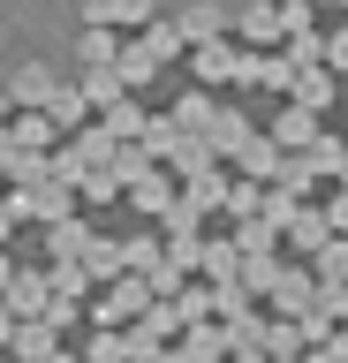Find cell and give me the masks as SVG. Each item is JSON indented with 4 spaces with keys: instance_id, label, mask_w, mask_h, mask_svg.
Wrapping results in <instances>:
<instances>
[{
    "instance_id": "52a82bcc",
    "label": "cell",
    "mask_w": 348,
    "mask_h": 363,
    "mask_svg": "<svg viewBox=\"0 0 348 363\" xmlns=\"http://www.w3.org/2000/svg\"><path fill=\"white\" fill-rule=\"evenodd\" d=\"M325 99H333V84H325V61H318V68H296V106H303V113H318Z\"/></svg>"
},
{
    "instance_id": "5b68a950",
    "label": "cell",
    "mask_w": 348,
    "mask_h": 363,
    "mask_svg": "<svg viewBox=\"0 0 348 363\" xmlns=\"http://www.w3.org/2000/svg\"><path fill=\"white\" fill-rule=\"evenodd\" d=\"M220 23H228V16H220L212 0H197V8H182V23H174V30H182V38H197V45H212V38H220Z\"/></svg>"
},
{
    "instance_id": "2e32d148",
    "label": "cell",
    "mask_w": 348,
    "mask_h": 363,
    "mask_svg": "<svg viewBox=\"0 0 348 363\" xmlns=\"http://www.w3.org/2000/svg\"><path fill=\"white\" fill-rule=\"evenodd\" d=\"M144 288H114V303H99V318H121V311H137Z\"/></svg>"
},
{
    "instance_id": "ffe728a7",
    "label": "cell",
    "mask_w": 348,
    "mask_h": 363,
    "mask_svg": "<svg viewBox=\"0 0 348 363\" xmlns=\"http://www.w3.org/2000/svg\"><path fill=\"white\" fill-rule=\"evenodd\" d=\"M0 288H8V257H0Z\"/></svg>"
},
{
    "instance_id": "277c9868",
    "label": "cell",
    "mask_w": 348,
    "mask_h": 363,
    "mask_svg": "<svg viewBox=\"0 0 348 363\" xmlns=\"http://www.w3.org/2000/svg\"><path fill=\"white\" fill-rule=\"evenodd\" d=\"M288 23H280V0H257V8H242V38H257V45H273Z\"/></svg>"
},
{
    "instance_id": "4fadbf2b",
    "label": "cell",
    "mask_w": 348,
    "mask_h": 363,
    "mask_svg": "<svg viewBox=\"0 0 348 363\" xmlns=\"http://www.w3.org/2000/svg\"><path fill=\"white\" fill-rule=\"evenodd\" d=\"M137 204H144V212H159V204H167V182L152 174V167H144V174H137Z\"/></svg>"
},
{
    "instance_id": "ac0fdd59",
    "label": "cell",
    "mask_w": 348,
    "mask_h": 363,
    "mask_svg": "<svg viewBox=\"0 0 348 363\" xmlns=\"http://www.w3.org/2000/svg\"><path fill=\"white\" fill-rule=\"evenodd\" d=\"M8 333H16V311H0V340H8Z\"/></svg>"
},
{
    "instance_id": "8fae6325",
    "label": "cell",
    "mask_w": 348,
    "mask_h": 363,
    "mask_svg": "<svg viewBox=\"0 0 348 363\" xmlns=\"http://www.w3.org/2000/svg\"><path fill=\"white\" fill-rule=\"evenodd\" d=\"M280 144H310V113H303V106H288V113H280Z\"/></svg>"
},
{
    "instance_id": "6da1fadb",
    "label": "cell",
    "mask_w": 348,
    "mask_h": 363,
    "mask_svg": "<svg viewBox=\"0 0 348 363\" xmlns=\"http://www.w3.org/2000/svg\"><path fill=\"white\" fill-rule=\"evenodd\" d=\"M152 16H159V0H91V23H106V30H152Z\"/></svg>"
},
{
    "instance_id": "5bb4252c",
    "label": "cell",
    "mask_w": 348,
    "mask_h": 363,
    "mask_svg": "<svg viewBox=\"0 0 348 363\" xmlns=\"http://www.w3.org/2000/svg\"><path fill=\"white\" fill-rule=\"evenodd\" d=\"M46 136H53L46 113H23V121H16V144H46Z\"/></svg>"
},
{
    "instance_id": "9c48e42d",
    "label": "cell",
    "mask_w": 348,
    "mask_h": 363,
    "mask_svg": "<svg viewBox=\"0 0 348 363\" xmlns=\"http://www.w3.org/2000/svg\"><path fill=\"white\" fill-rule=\"evenodd\" d=\"M8 311H16V318L46 311V288H38V280H16V288H8Z\"/></svg>"
},
{
    "instance_id": "3957f363",
    "label": "cell",
    "mask_w": 348,
    "mask_h": 363,
    "mask_svg": "<svg viewBox=\"0 0 348 363\" xmlns=\"http://www.w3.org/2000/svg\"><path fill=\"white\" fill-rule=\"evenodd\" d=\"M197 76H205V84H228V76H242V53H235V45H197Z\"/></svg>"
},
{
    "instance_id": "9a60e30c",
    "label": "cell",
    "mask_w": 348,
    "mask_h": 363,
    "mask_svg": "<svg viewBox=\"0 0 348 363\" xmlns=\"http://www.w3.org/2000/svg\"><path fill=\"white\" fill-rule=\"evenodd\" d=\"M16 348H23V356H46V363H53V333H46V325H30V333H16Z\"/></svg>"
},
{
    "instance_id": "d6986e66",
    "label": "cell",
    "mask_w": 348,
    "mask_h": 363,
    "mask_svg": "<svg viewBox=\"0 0 348 363\" xmlns=\"http://www.w3.org/2000/svg\"><path fill=\"white\" fill-rule=\"evenodd\" d=\"M333 227H348V197H341V204H333Z\"/></svg>"
},
{
    "instance_id": "30bf717a",
    "label": "cell",
    "mask_w": 348,
    "mask_h": 363,
    "mask_svg": "<svg viewBox=\"0 0 348 363\" xmlns=\"http://www.w3.org/2000/svg\"><path fill=\"white\" fill-rule=\"evenodd\" d=\"M137 129H144L137 99H121V106H106V136H137Z\"/></svg>"
},
{
    "instance_id": "8992f818",
    "label": "cell",
    "mask_w": 348,
    "mask_h": 363,
    "mask_svg": "<svg viewBox=\"0 0 348 363\" xmlns=\"http://www.w3.org/2000/svg\"><path fill=\"white\" fill-rule=\"evenodd\" d=\"M121 68H91V76H84V106H121Z\"/></svg>"
},
{
    "instance_id": "7a4b0ae2",
    "label": "cell",
    "mask_w": 348,
    "mask_h": 363,
    "mask_svg": "<svg viewBox=\"0 0 348 363\" xmlns=\"http://www.w3.org/2000/svg\"><path fill=\"white\" fill-rule=\"evenodd\" d=\"M53 91H61V84H53V68H46V61H23V68H16V106H38V113H46V106H53Z\"/></svg>"
},
{
    "instance_id": "7402d4cb",
    "label": "cell",
    "mask_w": 348,
    "mask_h": 363,
    "mask_svg": "<svg viewBox=\"0 0 348 363\" xmlns=\"http://www.w3.org/2000/svg\"><path fill=\"white\" fill-rule=\"evenodd\" d=\"M53 363H61V356H53Z\"/></svg>"
},
{
    "instance_id": "7c38bea8",
    "label": "cell",
    "mask_w": 348,
    "mask_h": 363,
    "mask_svg": "<svg viewBox=\"0 0 348 363\" xmlns=\"http://www.w3.org/2000/svg\"><path fill=\"white\" fill-rule=\"evenodd\" d=\"M76 113H84V91H53V106H46L53 129H61V121H76Z\"/></svg>"
},
{
    "instance_id": "ba28073f",
    "label": "cell",
    "mask_w": 348,
    "mask_h": 363,
    "mask_svg": "<svg viewBox=\"0 0 348 363\" xmlns=\"http://www.w3.org/2000/svg\"><path fill=\"white\" fill-rule=\"evenodd\" d=\"M84 61H91V68H114V61H121V45H114L106 23H84Z\"/></svg>"
},
{
    "instance_id": "44dd1931",
    "label": "cell",
    "mask_w": 348,
    "mask_h": 363,
    "mask_svg": "<svg viewBox=\"0 0 348 363\" xmlns=\"http://www.w3.org/2000/svg\"><path fill=\"white\" fill-rule=\"evenodd\" d=\"M280 8H310V0H280Z\"/></svg>"
},
{
    "instance_id": "e0dca14e",
    "label": "cell",
    "mask_w": 348,
    "mask_h": 363,
    "mask_svg": "<svg viewBox=\"0 0 348 363\" xmlns=\"http://www.w3.org/2000/svg\"><path fill=\"white\" fill-rule=\"evenodd\" d=\"M325 68H348V30H333V45H325Z\"/></svg>"
},
{
    "instance_id": "603a6c76",
    "label": "cell",
    "mask_w": 348,
    "mask_h": 363,
    "mask_svg": "<svg viewBox=\"0 0 348 363\" xmlns=\"http://www.w3.org/2000/svg\"><path fill=\"white\" fill-rule=\"evenodd\" d=\"M341 8H348V0H341Z\"/></svg>"
}]
</instances>
